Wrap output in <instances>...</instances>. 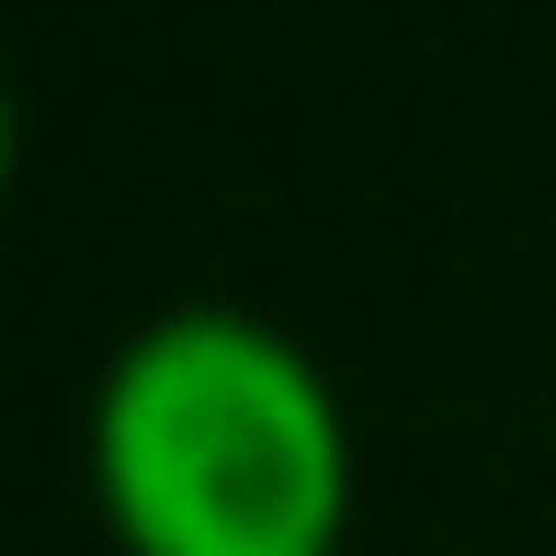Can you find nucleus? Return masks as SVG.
I'll return each mask as SVG.
<instances>
[{"mask_svg":"<svg viewBox=\"0 0 556 556\" xmlns=\"http://www.w3.org/2000/svg\"><path fill=\"white\" fill-rule=\"evenodd\" d=\"M80 443L114 556H341L364 511L330 364L250 307H160L125 330Z\"/></svg>","mask_w":556,"mask_h":556,"instance_id":"nucleus-1","label":"nucleus"}]
</instances>
